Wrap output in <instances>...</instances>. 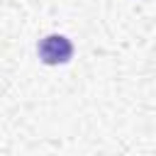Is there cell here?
Masks as SVG:
<instances>
[{
  "instance_id": "6da1fadb",
  "label": "cell",
  "mask_w": 156,
  "mask_h": 156,
  "mask_svg": "<svg viewBox=\"0 0 156 156\" xmlns=\"http://www.w3.org/2000/svg\"><path fill=\"white\" fill-rule=\"evenodd\" d=\"M73 56V44L63 34H49L39 41V58L46 66H61L68 63Z\"/></svg>"
}]
</instances>
